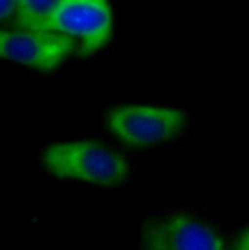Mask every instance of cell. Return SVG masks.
<instances>
[{"instance_id": "obj_1", "label": "cell", "mask_w": 249, "mask_h": 250, "mask_svg": "<svg viewBox=\"0 0 249 250\" xmlns=\"http://www.w3.org/2000/svg\"><path fill=\"white\" fill-rule=\"evenodd\" d=\"M42 165L57 177L103 186L120 184L128 175V166L122 155L93 140L52 144L42 154Z\"/></svg>"}, {"instance_id": "obj_2", "label": "cell", "mask_w": 249, "mask_h": 250, "mask_svg": "<svg viewBox=\"0 0 249 250\" xmlns=\"http://www.w3.org/2000/svg\"><path fill=\"white\" fill-rule=\"evenodd\" d=\"M112 28L108 0H59L49 23V30L72 39L83 57L101 51L108 43Z\"/></svg>"}, {"instance_id": "obj_3", "label": "cell", "mask_w": 249, "mask_h": 250, "mask_svg": "<svg viewBox=\"0 0 249 250\" xmlns=\"http://www.w3.org/2000/svg\"><path fill=\"white\" fill-rule=\"evenodd\" d=\"M109 130L124 145L133 148L153 146L180 134L187 125L184 112L150 105H122L106 115Z\"/></svg>"}, {"instance_id": "obj_4", "label": "cell", "mask_w": 249, "mask_h": 250, "mask_svg": "<svg viewBox=\"0 0 249 250\" xmlns=\"http://www.w3.org/2000/svg\"><path fill=\"white\" fill-rule=\"evenodd\" d=\"M72 39L53 30L0 28V59L52 71L75 51Z\"/></svg>"}, {"instance_id": "obj_5", "label": "cell", "mask_w": 249, "mask_h": 250, "mask_svg": "<svg viewBox=\"0 0 249 250\" xmlns=\"http://www.w3.org/2000/svg\"><path fill=\"white\" fill-rule=\"evenodd\" d=\"M141 250H224L218 235L207 224L183 214H166L146 221Z\"/></svg>"}, {"instance_id": "obj_6", "label": "cell", "mask_w": 249, "mask_h": 250, "mask_svg": "<svg viewBox=\"0 0 249 250\" xmlns=\"http://www.w3.org/2000/svg\"><path fill=\"white\" fill-rule=\"evenodd\" d=\"M59 0H18L15 18L20 28L49 30L53 11Z\"/></svg>"}, {"instance_id": "obj_7", "label": "cell", "mask_w": 249, "mask_h": 250, "mask_svg": "<svg viewBox=\"0 0 249 250\" xmlns=\"http://www.w3.org/2000/svg\"><path fill=\"white\" fill-rule=\"evenodd\" d=\"M18 0H0V21L16 18Z\"/></svg>"}, {"instance_id": "obj_8", "label": "cell", "mask_w": 249, "mask_h": 250, "mask_svg": "<svg viewBox=\"0 0 249 250\" xmlns=\"http://www.w3.org/2000/svg\"><path fill=\"white\" fill-rule=\"evenodd\" d=\"M235 250H249V229L239 237Z\"/></svg>"}]
</instances>
